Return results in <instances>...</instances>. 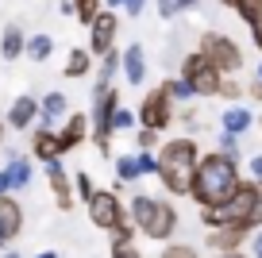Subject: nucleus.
I'll use <instances>...</instances> for the list:
<instances>
[{
	"mask_svg": "<svg viewBox=\"0 0 262 258\" xmlns=\"http://www.w3.org/2000/svg\"><path fill=\"white\" fill-rule=\"evenodd\" d=\"M158 12H162V16L170 19L173 12H178V0H158Z\"/></svg>",
	"mask_w": 262,
	"mask_h": 258,
	"instance_id": "4c0bfd02",
	"label": "nucleus"
},
{
	"mask_svg": "<svg viewBox=\"0 0 262 258\" xmlns=\"http://www.w3.org/2000/svg\"><path fill=\"white\" fill-rule=\"evenodd\" d=\"M27 58H35V62H47L50 50H54V42H50V35H35V39H27Z\"/></svg>",
	"mask_w": 262,
	"mask_h": 258,
	"instance_id": "4be33fe9",
	"label": "nucleus"
},
{
	"mask_svg": "<svg viewBox=\"0 0 262 258\" xmlns=\"http://www.w3.org/2000/svg\"><path fill=\"white\" fill-rule=\"evenodd\" d=\"M258 127H262V120H258Z\"/></svg>",
	"mask_w": 262,
	"mask_h": 258,
	"instance_id": "864d4df0",
	"label": "nucleus"
},
{
	"mask_svg": "<svg viewBox=\"0 0 262 258\" xmlns=\"http://www.w3.org/2000/svg\"><path fill=\"white\" fill-rule=\"evenodd\" d=\"M35 258H58V254H54V250H42V254H35Z\"/></svg>",
	"mask_w": 262,
	"mask_h": 258,
	"instance_id": "a18cd8bd",
	"label": "nucleus"
},
{
	"mask_svg": "<svg viewBox=\"0 0 262 258\" xmlns=\"http://www.w3.org/2000/svg\"><path fill=\"white\" fill-rule=\"evenodd\" d=\"M35 116H39V100L35 97H16V104L8 108V127H31Z\"/></svg>",
	"mask_w": 262,
	"mask_h": 258,
	"instance_id": "2eb2a0df",
	"label": "nucleus"
},
{
	"mask_svg": "<svg viewBox=\"0 0 262 258\" xmlns=\"http://www.w3.org/2000/svg\"><path fill=\"white\" fill-rule=\"evenodd\" d=\"M247 235H251L247 227H212V231H208V247L220 250V254L224 250H239V243H243Z\"/></svg>",
	"mask_w": 262,
	"mask_h": 258,
	"instance_id": "4468645a",
	"label": "nucleus"
},
{
	"mask_svg": "<svg viewBox=\"0 0 262 258\" xmlns=\"http://www.w3.org/2000/svg\"><path fill=\"white\" fill-rule=\"evenodd\" d=\"M120 66H123V77L131 81V85H143V77H147V50L135 42V47H127L120 54Z\"/></svg>",
	"mask_w": 262,
	"mask_h": 258,
	"instance_id": "f8f14e48",
	"label": "nucleus"
},
{
	"mask_svg": "<svg viewBox=\"0 0 262 258\" xmlns=\"http://www.w3.org/2000/svg\"><path fill=\"white\" fill-rule=\"evenodd\" d=\"M89 127H93V123H89V116H85V112H74L70 120H66V127L58 131V139H62V146H66V150H74V146L81 143L85 135H89Z\"/></svg>",
	"mask_w": 262,
	"mask_h": 258,
	"instance_id": "dca6fc26",
	"label": "nucleus"
},
{
	"mask_svg": "<svg viewBox=\"0 0 262 258\" xmlns=\"http://www.w3.org/2000/svg\"><path fill=\"white\" fill-rule=\"evenodd\" d=\"M89 27H93L89 50H93V54H100V58H104L108 50H112V42H116V27H120V19H116V12H97Z\"/></svg>",
	"mask_w": 262,
	"mask_h": 258,
	"instance_id": "1a4fd4ad",
	"label": "nucleus"
},
{
	"mask_svg": "<svg viewBox=\"0 0 262 258\" xmlns=\"http://www.w3.org/2000/svg\"><path fill=\"white\" fill-rule=\"evenodd\" d=\"M166 93H170L173 100H193L196 93H193V85H189L185 77H178V81H166Z\"/></svg>",
	"mask_w": 262,
	"mask_h": 258,
	"instance_id": "a878e982",
	"label": "nucleus"
},
{
	"mask_svg": "<svg viewBox=\"0 0 262 258\" xmlns=\"http://www.w3.org/2000/svg\"><path fill=\"white\" fill-rule=\"evenodd\" d=\"M120 108V93L112 85H97V104H93V139H97V150L108 154V139H112V112Z\"/></svg>",
	"mask_w": 262,
	"mask_h": 258,
	"instance_id": "0eeeda50",
	"label": "nucleus"
},
{
	"mask_svg": "<svg viewBox=\"0 0 262 258\" xmlns=\"http://www.w3.org/2000/svg\"><path fill=\"white\" fill-rule=\"evenodd\" d=\"M24 47H27V42H24V27L8 24V27H4V35H0V54L8 58V62H16V58L24 54Z\"/></svg>",
	"mask_w": 262,
	"mask_h": 258,
	"instance_id": "f3484780",
	"label": "nucleus"
},
{
	"mask_svg": "<svg viewBox=\"0 0 262 258\" xmlns=\"http://www.w3.org/2000/svg\"><path fill=\"white\" fill-rule=\"evenodd\" d=\"M196 158H201V150H196L193 139H170V143L158 150V178H162L166 193H173V197H189Z\"/></svg>",
	"mask_w": 262,
	"mask_h": 258,
	"instance_id": "f03ea898",
	"label": "nucleus"
},
{
	"mask_svg": "<svg viewBox=\"0 0 262 258\" xmlns=\"http://www.w3.org/2000/svg\"><path fill=\"white\" fill-rule=\"evenodd\" d=\"M216 97H228V100H235V97H239V85L224 77V81H220V93H216Z\"/></svg>",
	"mask_w": 262,
	"mask_h": 258,
	"instance_id": "c9c22d12",
	"label": "nucleus"
},
{
	"mask_svg": "<svg viewBox=\"0 0 262 258\" xmlns=\"http://www.w3.org/2000/svg\"><path fill=\"white\" fill-rule=\"evenodd\" d=\"M254 258H262V227H258V235H254Z\"/></svg>",
	"mask_w": 262,
	"mask_h": 258,
	"instance_id": "79ce46f5",
	"label": "nucleus"
},
{
	"mask_svg": "<svg viewBox=\"0 0 262 258\" xmlns=\"http://www.w3.org/2000/svg\"><path fill=\"white\" fill-rule=\"evenodd\" d=\"M12 189V178H8V169H0V193H8Z\"/></svg>",
	"mask_w": 262,
	"mask_h": 258,
	"instance_id": "a19ab883",
	"label": "nucleus"
},
{
	"mask_svg": "<svg viewBox=\"0 0 262 258\" xmlns=\"http://www.w3.org/2000/svg\"><path fill=\"white\" fill-rule=\"evenodd\" d=\"M235 12H239V19H243L247 27L262 24V0H239V4H235Z\"/></svg>",
	"mask_w": 262,
	"mask_h": 258,
	"instance_id": "5701e85b",
	"label": "nucleus"
},
{
	"mask_svg": "<svg viewBox=\"0 0 262 258\" xmlns=\"http://www.w3.org/2000/svg\"><path fill=\"white\" fill-rule=\"evenodd\" d=\"M8 178H12V189H27L31 185V162L27 158H12L8 162Z\"/></svg>",
	"mask_w": 262,
	"mask_h": 258,
	"instance_id": "aec40b11",
	"label": "nucleus"
},
{
	"mask_svg": "<svg viewBox=\"0 0 262 258\" xmlns=\"http://www.w3.org/2000/svg\"><path fill=\"white\" fill-rule=\"evenodd\" d=\"M239 166L231 154L216 150V154H205L196 158V169H193V185H189V197H193L201 208H216L224 204L231 193L239 189Z\"/></svg>",
	"mask_w": 262,
	"mask_h": 258,
	"instance_id": "f257e3e1",
	"label": "nucleus"
},
{
	"mask_svg": "<svg viewBox=\"0 0 262 258\" xmlns=\"http://www.w3.org/2000/svg\"><path fill=\"white\" fill-rule=\"evenodd\" d=\"M19 231H24V208H19L8 193H0V247L12 243Z\"/></svg>",
	"mask_w": 262,
	"mask_h": 258,
	"instance_id": "9d476101",
	"label": "nucleus"
},
{
	"mask_svg": "<svg viewBox=\"0 0 262 258\" xmlns=\"http://www.w3.org/2000/svg\"><path fill=\"white\" fill-rule=\"evenodd\" d=\"M116 66H120V54H116V50H108V54H104V62H100V77H97V85H112Z\"/></svg>",
	"mask_w": 262,
	"mask_h": 258,
	"instance_id": "cd10ccee",
	"label": "nucleus"
},
{
	"mask_svg": "<svg viewBox=\"0 0 262 258\" xmlns=\"http://www.w3.org/2000/svg\"><path fill=\"white\" fill-rule=\"evenodd\" d=\"M47 181H50V193H54V204L58 208H74V189H70V178H66V169L58 158L47 162Z\"/></svg>",
	"mask_w": 262,
	"mask_h": 258,
	"instance_id": "9b49d317",
	"label": "nucleus"
},
{
	"mask_svg": "<svg viewBox=\"0 0 262 258\" xmlns=\"http://www.w3.org/2000/svg\"><path fill=\"white\" fill-rule=\"evenodd\" d=\"M74 185H77V197H81V201H89V197H93V178H89V174H77Z\"/></svg>",
	"mask_w": 262,
	"mask_h": 258,
	"instance_id": "2f4dec72",
	"label": "nucleus"
},
{
	"mask_svg": "<svg viewBox=\"0 0 262 258\" xmlns=\"http://www.w3.org/2000/svg\"><path fill=\"white\" fill-rule=\"evenodd\" d=\"M123 8H127L131 16H139V12L147 8V0H123Z\"/></svg>",
	"mask_w": 262,
	"mask_h": 258,
	"instance_id": "58836bf2",
	"label": "nucleus"
},
{
	"mask_svg": "<svg viewBox=\"0 0 262 258\" xmlns=\"http://www.w3.org/2000/svg\"><path fill=\"white\" fill-rule=\"evenodd\" d=\"M220 4H228V8H235V4H239V0H220Z\"/></svg>",
	"mask_w": 262,
	"mask_h": 258,
	"instance_id": "de8ad7c7",
	"label": "nucleus"
},
{
	"mask_svg": "<svg viewBox=\"0 0 262 258\" xmlns=\"http://www.w3.org/2000/svg\"><path fill=\"white\" fill-rule=\"evenodd\" d=\"M235 139H239V135H231V131H224V135H220V150H224V154H231V158H235V150H239Z\"/></svg>",
	"mask_w": 262,
	"mask_h": 258,
	"instance_id": "72a5a7b5",
	"label": "nucleus"
},
{
	"mask_svg": "<svg viewBox=\"0 0 262 258\" xmlns=\"http://www.w3.org/2000/svg\"><path fill=\"white\" fill-rule=\"evenodd\" d=\"M158 258H196V250L189 247V243H170V247H166Z\"/></svg>",
	"mask_w": 262,
	"mask_h": 258,
	"instance_id": "c85d7f7f",
	"label": "nucleus"
},
{
	"mask_svg": "<svg viewBox=\"0 0 262 258\" xmlns=\"http://www.w3.org/2000/svg\"><path fill=\"white\" fill-rule=\"evenodd\" d=\"M220 258H247V254H239V250H224Z\"/></svg>",
	"mask_w": 262,
	"mask_h": 258,
	"instance_id": "c03bdc74",
	"label": "nucleus"
},
{
	"mask_svg": "<svg viewBox=\"0 0 262 258\" xmlns=\"http://www.w3.org/2000/svg\"><path fill=\"white\" fill-rule=\"evenodd\" d=\"M201 54L208 58V62L216 66V70L224 73V77H228V73H239L243 70V50L235 47V42L228 39V35H216V31H205L201 35Z\"/></svg>",
	"mask_w": 262,
	"mask_h": 258,
	"instance_id": "423d86ee",
	"label": "nucleus"
},
{
	"mask_svg": "<svg viewBox=\"0 0 262 258\" xmlns=\"http://www.w3.org/2000/svg\"><path fill=\"white\" fill-rule=\"evenodd\" d=\"M131 224H135V231L147 235V239L155 243H166L173 231H178V212H173L170 201H155V197H135L131 201Z\"/></svg>",
	"mask_w": 262,
	"mask_h": 258,
	"instance_id": "7ed1b4c3",
	"label": "nucleus"
},
{
	"mask_svg": "<svg viewBox=\"0 0 262 258\" xmlns=\"http://www.w3.org/2000/svg\"><path fill=\"white\" fill-rule=\"evenodd\" d=\"M31 150H35V158L50 162V158H58V154H66V146H62V139H58L54 127H39L31 135Z\"/></svg>",
	"mask_w": 262,
	"mask_h": 258,
	"instance_id": "ddd939ff",
	"label": "nucleus"
},
{
	"mask_svg": "<svg viewBox=\"0 0 262 258\" xmlns=\"http://www.w3.org/2000/svg\"><path fill=\"white\" fill-rule=\"evenodd\" d=\"M108 4H112V8H116V4H123V0H108Z\"/></svg>",
	"mask_w": 262,
	"mask_h": 258,
	"instance_id": "8fccbe9b",
	"label": "nucleus"
},
{
	"mask_svg": "<svg viewBox=\"0 0 262 258\" xmlns=\"http://www.w3.org/2000/svg\"><path fill=\"white\" fill-rule=\"evenodd\" d=\"M251 227H262V181H258V197H254V212H251Z\"/></svg>",
	"mask_w": 262,
	"mask_h": 258,
	"instance_id": "f704fd0d",
	"label": "nucleus"
},
{
	"mask_svg": "<svg viewBox=\"0 0 262 258\" xmlns=\"http://www.w3.org/2000/svg\"><path fill=\"white\" fill-rule=\"evenodd\" d=\"M189 4H196V0H178V8H189Z\"/></svg>",
	"mask_w": 262,
	"mask_h": 258,
	"instance_id": "49530a36",
	"label": "nucleus"
},
{
	"mask_svg": "<svg viewBox=\"0 0 262 258\" xmlns=\"http://www.w3.org/2000/svg\"><path fill=\"white\" fill-rule=\"evenodd\" d=\"M258 77H262V62H258Z\"/></svg>",
	"mask_w": 262,
	"mask_h": 258,
	"instance_id": "603ef678",
	"label": "nucleus"
},
{
	"mask_svg": "<svg viewBox=\"0 0 262 258\" xmlns=\"http://www.w3.org/2000/svg\"><path fill=\"white\" fill-rule=\"evenodd\" d=\"M100 12V0H74V16L81 24H93V16Z\"/></svg>",
	"mask_w": 262,
	"mask_h": 258,
	"instance_id": "bb28decb",
	"label": "nucleus"
},
{
	"mask_svg": "<svg viewBox=\"0 0 262 258\" xmlns=\"http://www.w3.org/2000/svg\"><path fill=\"white\" fill-rule=\"evenodd\" d=\"M131 123H135V116H131L127 108H116L112 112V131H127Z\"/></svg>",
	"mask_w": 262,
	"mask_h": 258,
	"instance_id": "7c9ffc66",
	"label": "nucleus"
},
{
	"mask_svg": "<svg viewBox=\"0 0 262 258\" xmlns=\"http://www.w3.org/2000/svg\"><path fill=\"white\" fill-rule=\"evenodd\" d=\"M181 77L193 85V93L196 97H216L220 93V81H224V73L216 70L212 62H208L201 50H193V54H185V62H181Z\"/></svg>",
	"mask_w": 262,
	"mask_h": 258,
	"instance_id": "39448f33",
	"label": "nucleus"
},
{
	"mask_svg": "<svg viewBox=\"0 0 262 258\" xmlns=\"http://www.w3.org/2000/svg\"><path fill=\"white\" fill-rule=\"evenodd\" d=\"M39 112H42V123H47V127H54L58 116H66V93H47V97H42V104H39Z\"/></svg>",
	"mask_w": 262,
	"mask_h": 258,
	"instance_id": "a211bd4d",
	"label": "nucleus"
},
{
	"mask_svg": "<svg viewBox=\"0 0 262 258\" xmlns=\"http://www.w3.org/2000/svg\"><path fill=\"white\" fill-rule=\"evenodd\" d=\"M251 127V112H247V108H228V112H224V131H231V135H243V131Z\"/></svg>",
	"mask_w": 262,
	"mask_h": 258,
	"instance_id": "6ab92c4d",
	"label": "nucleus"
},
{
	"mask_svg": "<svg viewBox=\"0 0 262 258\" xmlns=\"http://www.w3.org/2000/svg\"><path fill=\"white\" fill-rule=\"evenodd\" d=\"M135 162H139V174H158V154L143 150V154H135Z\"/></svg>",
	"mask_w": 262,
	"mask_h": 258,
	"instance_id": "c756f323",
	"label": "nucleus"
},
{
	"mask_svg": "<svg viewBox=\"0 0 262 258\" xmlns=\"http://www.w3.org/2000/svg\"><path fill=\"white\" fill-rule=\"evenodd\" d=\"M112 258H143L131 243V235H112Z\"/></svg>",
	"mask_w": 262,
	"mask_h": 258,
	"instance_id": "393cba45",
	"label": "nucleus"
},
{
	"mask_svg": "<svg viewBox=\"0 0 262 258\" xmlns=\"http://www.w3.org/2000/svg\"><path fill=\"white\" fill-rule=\"evenodd\" d=\"M116 178H120L123 185L135 181V178H139V162L131 158V154H120V158H116Z\"/></svg>",
	"mask_w": 262,
	"mask_h": 258,
	"instance_id": "b1692460",
	"label": "nucleus"
},
{
	"mask_svg": "<svg viewBox=\"0 0 262 258\" xmlns=\"http://www.w3.org/2000/svg\"><path fill=\"white\" fill-rule=\"evenodd\" d=\"M251 178L262 181V154H254V158H251Z\"/></svg>",
	"mask_w": 262,
	"mask_h": 258,
	"instance_id": "ea45409f",
	"label": "nucleus"
},
{
	"mask_svg": "<svg viewBox=\"0 0 262 258\" xmlns=\"http://www.w3.org/2000/svg\"><path fill=\"white\" fill-rule=\"evenodd\" d=\"M135 139H139L143 150H150V146H155V139H158V131H155V127H139V135H135Z\"/></svg>",
	"mask_w": 262,
	"mask_h": 258,
	"instance_id": "473e14b6",
	"label": "nucleus"
},
{
	"mask_svg": "<svg viewBox=\"0 0 262 258\" xmlns=\"http://www.w3.org/2000/svg\"><path fill=\"white\" fill-rule=\"evenodd\" d=\"M247 97H254V100L262 104V77H254L251 85H247Z\"/></svg>",
	"mask_w": 262,
	"mask_h": 258,
	"instance_id": "e433bc0d",
	"label": "nucleus"
},
{
	"mask_svg": "<svg viewBox=\"0 0 262 258\" xmlns=\"http://www.w3.org/2000/svg\"><path fill=\"white\" fill-rule=\"evenodd\" d=\"M85 204H89V220L97 227H104V231L135 227V224H131V216L123 212V204H120V193H112V189H93V197Z\"/></svg>",
	"mask_w": 262,
	"mask_h": 258,
	"instance_id": "20e7f679",
	"label": "nucleus"
},
{
	"mask_svg": "<svg viewBox=\"0 0 262 258\" xmlns=\"http://www.w3.org/2000/svg\"><path fill=\"white\" fill-rule=\"evenodd\" d=\"M4 258H19V254H16V250H8V254H4Z\"/></svg>",
	"mask_w": 262,
	"mask_h": 258,
	"instance_id": "09e8293b",
	"label": "nucleus"
},
{
	"mask_svg": "<svg viewBox=\"0 0 262 258\" xmlns=\"http://www.w3.org/2000/svg\"><path fill=\"white\" fill-rule=\"evenodd\" d=\"M0 139H4V123H0Z\"/></svg>",
	"mask_w": 262,
	"mask_h": 258,
	"instance_id": "3c124183",
	"label": "nucleus"
},
{
	"mask_svg": "<svg viewBox=\"0 0 262 258\" xmlns=\"http://www.w3.org/2000/svg\"><path fill=\"white\" fill-rule=\"evenodd\" d=\"M89 66H93V58H89V50H70V62H66V77H85L89 73Z\"/></svg>",
	"mask_w": 262,
	"mask_h": 258,
	"instance_id": "412c9836",
	"label": "nucleus"
},
{
	"mask_svg": "<svg viewBox=\"0 0 262 258\" xmlns=\"http://www.w3.org/2000/svg\"><path fill=\"white\" fill-rule=\"evenodd\" d=\"M251 31H254V47H258V50H262V24H254V27H251Z\"/></svg>",
	"mask_w": 262,
	"mask_h": 258,
	"instance_id": "37998d69",
	"label": "nucleus"
},
{
	"mask_svg": "<svg viewBox=\"0 0 262 258\" xmlns=\"http://www.w3.org/2000/svg\"><path fill=\"white\" fill-rule=\"evenodd\" d=\"M139 120H143V127H155V131L170 127V120H173V97L166 93V85H158V89H150L147 97H143Z\"/></svg>",
	"mask_w": 262,
	"mask_h": 258,
	"instance_id": "6e6552de",
	"label": "nucleus"
}]
</instances>
